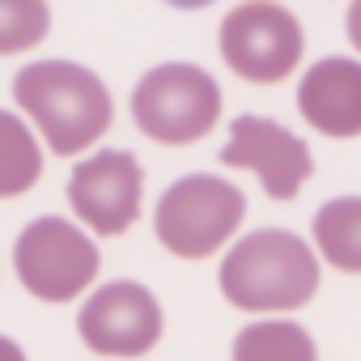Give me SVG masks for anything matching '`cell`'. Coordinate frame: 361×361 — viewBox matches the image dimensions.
Listing matches in <instances>:
<instances>
[{"label": "cell", "mask_w": 361, "mask_h": 361, "mask_svg": "<svg viewBox=\"0 0 361 361\" xmlns=\"http://www.w3.org/2000/svg\"><path fill=\"white\" fill-rule=\"evenodd\" d=\"M221 166L251 170L272 200H298L306 178L314 174L310 145L276 119L238 115L230 123V140L221 145Z\"/></svg>", "instance_id": "9c48e42d"}, {"label": "cell", "mask_w": 361, "mask_h": 361, "mask_svg": "<svg viewBox=\"0 0 361 361\" xmlns=\"http://www.w3.org/2000/svg\"><path fill=\"white\" fill-rule=\"evenodd\" d=\"M234 361H319V348L302 323L259 319L234 336Z\"/></svg>", "instance_id": "4fadbf2b"}, {"label": "cell", "mask_w": 361, "mask_h": 361, "mask_svg": "<svg viewBox=\"0 0 361 361\" xmlns=\"http://www.w3.org/2000/svg\"><path fill=\"white\" fill-rule=\"evenodd\" d=\"M247 196L217 174H183L161 192L153 209V234L174 259H209L243 226Z\"/></svg>", "instance_id": "277c9868"}, {"label": "cell", "mask_w": 361, "mask_h": 361, "mask_svg": "<svg viewBox=\"0 0 361 361\" xmlns=\"http://www.w3.org/2000/svg\"><path fill=\"white\" fill-rule=\"evenodd\" d=\"M310 238L319 259H327L336 272L361 276V196L327 200L310 221Z\"/></svg>", "instance_id": "8fae6325"}, {"label": "cell", "mask_w": 361, "mask_h": 361, "mask_svg": "<svg viewBox=\"0 0 361 361\" xmlns=\"http://www.w3.org/2000/svg\"><path fill=\"white\" fill-rule=\"evenodd\" d=\"M68 204L77 221L102 238H119L140 221L145 170L128 149H98L68 174Z\"/></svg>", "instance_id": "52a82bcc"}, {"label": "cell", "mask_w": 361, "mask_h": 361, "mask_svg": "<svg viewBox=\"0 0 361 361\" xmlns=\"http://www.w3.org/2000/svg\"><path fill=\"white\" fill-rule=\"evenodd\" d=\"M217 285L238 310L285 314L319 293V251L293 230H251L221 259Z\"/></svg>", "instance_id": "7a4b0ae2"}, {"label": "cell", "mask_w": 361, "mask_h": 361, "mask_svg": "<svg viewBox=\"0 0 361 361\" xmlns=\"http://www.w3.org/2000/svg\"><path fill=\"white\" fill-rule=\"evenodd\" d=\"M161 302L140 285V281H111L85 298L77 310V331L90 353L115 357V361H136L153 353L161 340Z\"/></svg>", "instance_id": "ba28073f"}, {"label": "cell", "mask_w": 361, "mask_h": 361, "mask_svg": "<svg viewBox=\"0 0 361 361\" xmlns=\"http://www.w3.org/2000/svg\"><path fill=\"white\" fill-rule=\"evenodd\" d=\"M98 243L64 217H35L13 243V272L39 302L81 298L98 281Z\"/></svg>", "instance_id": "8992f818"}, {"label": "cell", "mask_w": 361, "mask_h": 361, "mask_svg": "<svg viewBox=\"0 0 361 361\" xmlns=\"http://www.w3.org/2000/svg\"><path fill=\"white\" fill-rule=\"evenodd\" d=\"M13 102L39 128L51 157H81L115 123L106 81L77 60H35L18 68Z\"/></svg>", "instance_id": "6da1fadb"}, {"label": "cell", "mask_w": 361, "mask_h": 361, "mask_svg": "<svg viewBox=\"0 0 361 361\" xmlns=\"http://www.w3.org/2000/svg\"><path fill=\"white\" fill-rule=\"evenodd\" d=\"M221 85L209 68L170 60L149 68L132 90V123L153 145H196L221 123Z\"/></svg>", "instance_id": "3957f363"}, {"label": "cell", "mask_w": 361, "mask_h": 361, "mask_svg": "<svg viewBox=\"0 0 361 361\" xmlns=\"http://www.w3.org/2000/svg\"><path fill=\"white\" fill-rule=\"evenodd\" d=\"M39 178H43V145L35 128L13 111H0V200L26 196Z\"/></svg>", "instance_id": "7c38bea8"}, {"label": "cell", "mask_w": 361, "mask_h": 361, "mask_svg": "<svg viewBox=\"0 0 361 361\" xmlns=\"http://www.w3.org/2000/svg\"><path fill=\"white\" fill-rule=\"evenodd\" d=\"M0 361H26L22 344H18V340H9V336H0Z\"/></svg>", "instance_id": "2e32d148"}, {"label": "cell", "mask_w": 361, "mask_h": 361, "mask_svg": "<svg viewBox=\"0 0 361 361\" xmlns=\"http://www.w3.org/2000/svg\"><path fill=\"white\" fill-rule=\"evenodd\" d=\"M166 5H174V9H188V13H196V9H209V5H217V0H166Z\"/></svg>", "instance_id": "e0dca14e"}, {"label": "cell", "mask_w": 361, "mask_h": 361, "mask_svg": "<svg viewBox=\"0 0 361 361\" xmlns=\"http://www.w3.org/2000/svg\"><path fill=\"white\" fill-rule=\"evenodd\" d=\"M217 51L226 68L251 85H281L306 56V35L281 0H243L221 18Z\"/></svg>", "instance_id": "5b68a950"}, {"label": "cell", "mask_w": 361, "mask_h": 361, "mask_svg": "<svg viewBox=\"0 0 361 361\" xmlns=\"http://www.w3.org/2000/svg\"><path fill=\"white\" fill-rule=\"evenodd\" d=\"M51 35L47 0H0V56L35 51Z\"/></svg>", "instance_id": "5bb4252c"}, {"label": "cell", "mask_w": 361, "mask_h": 361, "mask_svg": "<svg viewBox=\"0 0 361 361\" xmlns=\"http://www.w3.org/2000/svg\"><path fill=\"white\" fill-rule=\"evenodd\" d=\"M344 35H348L353 51L361 56V0H348V13H344Z\"/></svg>", "instance_id": "9a60e30c"}, {"label": "cell", "mask_w": 361, "mask_h": 361, "mask_svg": "<svg viewBox=\"0 0 361 361\" xmlns=\"http://www.w3.org/2000/svg\"><path fill=\"white\" fill-rule=\"evenodd\" d=\"M298 111L314 132L331 140L361 136V60L353 56L314 60L298 81Z\"/></svg>", "instance_id": "30bf717a"}]
</instances>
